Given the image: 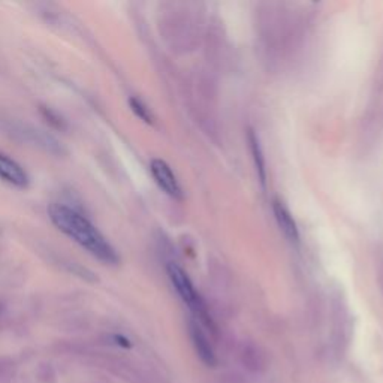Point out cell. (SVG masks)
<instances>
[{"mask_svg":"<svg viewBox=\"0 0 383 383\" xmlns=\"http://www.w3.org/2000/svg\"><path fill=\"white\" fill-rule=\"evenodd\" d=\"M48 217L58 231L69 237L74 243L86 249L91 256L104 262L105 265L120 263V256L113 248V244L102 235L99 229L86 216H83L75 208L53 202L48 207Z\"/></svg>","mask_w":383,"mask_h":383,"instance_id":"cell-1","label":"cell"},{"mask_svg":"<svg viewBox=\"0 0 383 383\" xmlns=\"http://www.w3.org/2000/svg\"><path fill=\"white\" fill-rule=\"evenodd\" d=\"M166 270H168L169 280H171V283L174 285L178 295L182 296V300L189 305L195 313L198 314L201 320L210 323L208 316H207V310H206V307H204L201 296L198 295L197 289H195V286L192 283V280L189 278V276H187V272L182 267H178L177 263H168Z\"/></svg>","mask_w":383,"mask_h":383,"instance_id":"cell-2","label":"cell"},{"mask_svg":"<svg viewBox=\"0 0 383 383\" xmlns=\"http://www.w3.org/2000/svg\"><path fill=\"white\" fill-rule=\"evenodd\" d=\"M12 133L19 136V138L24 142H29L32 146L39 147L42 150H45L51 155L62 156L66 153L63 146L58 142L53 135H50L48 132H44L36 127L29 126V124H15L12 126Z\"/></svg>","mask_w":383,"mask_h":383,"instance_id":"cell-3","label":"cell"},{"mask_svg":"<svg viewBox=\"0 0 383 383\" xmlns=\"http://www.w3.org/2000/svg\"><path fill=\"white\" fill-rule=\"evenodd\" d=\"M150 171L155 182L169 197L174 199H183V189L180 183H178L175 174L173 173L171 166H169L165 160L162 159H153L150 162Z\"/></svg>","mask_w":383,"mask_h":383,"instance_id":"cell-4","label":"cell"},{"mask_svg":"<svg viewBox=\"0 0 383 383\" xmlns=\"http://www.w3.org/2000/svg\"><path fill=\"white\" fill-rule=\"evenodd\" d=\"M0 178L19 189H28L30 184V178L24 168L2 151H0Z\"/></svg>","mask_w":383,"mask_h":383,"instance_id":"cell-5","label":"cell"},{"mask_svg":"<svg viewBox=\"0 0 383 383\" xmlns=\"http://www.w3.org/2000/svg\"><path fill=\"white\" fill-rule=\"evenodd\" d=\"M190 337H192V343L197 349V352L199 355L201 361L207 365V367H216L217 364V358L215 355V351H212V347L208 342V338L204 334V331L201 329V327L198 323L190 322Z\"/></svg>","mask_w":383,"mask_h":383,"instance_id":"cell-6","label":"cell"},{"mask_svg":"<svg viewBox=\"0 0 383 383\" xmlns=\"http://www.w3.org/2000/svg\"><path fill=\"white\" fill-rule=\"evenodd\" d=\"M272 210H274V216L280 229H282L283 234L289 238V241H300V231H298L296 222L285 204L280 199H274V202H272Z\"/></svg>","mask_w":383,"mask_h":383,"instance_id":"cell-7","label":"cell"},{"mask_svg":"<svg viewBox=\"0 0 383 383\" xmlns=\"http://www.w3.org/2000/svg\"><path fill=\"white\" fill-rule=\"evenodd\" d=\"M249 142H250V149H252V155H253V160H254V166H256L259 180H261L262 186H265V180H267L265 157H263V153H262V147H261V142H259L258 135L254 133L253 131H249Z\"/></svg>","mask_w":383,"mask_h":383,"instance_id":"cell-8","label":"cell"},{"mask_svg":"<svg viewBox=\"0 0 383 383\" xmlns=\"http://www.w3.org/2000/svg\"><path fill=\"white\" fill-rule=\"evenodd\" d=\"M129 107L133 111V114L138 118H141L142 122H146L147 124H153V120H155V118H153V114L149 109V107L144 104L140 98H135V96L129 98Z\"/></svg>","mask_w":383,"mask_h":383,"instance_id":"cell-9","label":"cell"},{"mask_svg":"<svg viewBox=\"0 0 383 383\" xmlns=\"http://www.w3.org/2000/svg\"><path fill=\"white\" fill-rule=\"evenodd\" d=\"M41 114H42V117H44L45 120H47L51 126L56 127V129L63 131L65 127H66V123H65L63 118L61 117V114H58L57 111H54L53 108L42 107V108H41Z\"/></svg>","mask_w":383,"mask_h":383,"instance_id":"cell-10","label":"cell"}]
</instances>
